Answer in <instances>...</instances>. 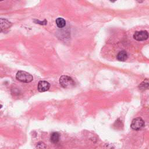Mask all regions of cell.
Listing matches in <instances>:
<instances>
[{
	"mask_svg": "<svg viewBox=\"0 0 149 149\" xmlns=\"http://www.w3.org/2000/svg\"><path fill=\"white\" fill-rule=\"evenodd\" d=\"M59 83L61 86L65 88H70L74 87L75 85V82L73 79L66 75H63L60 77Z\"/></svg>",
	"mask_w": 149,
	"mask_h": 149,
	"instance_id": "6da1fadb",
	"label": "cell"
},
{
	"mask_svg": "<svg viewBox=\"0 0 149 149\" xmlns=\"http://www.w3.org/2000/svg\"><path fill=\"white\" fill-rule=\"evenodd\" d=\"M16 79L21 82L30 83L33 80V77L30 73L25 71L20 70L17 72L16 74Z\"/></svg>",
	"mask_w": 149,
	"mask_h": 149,
	"instance_id": "7a4b0ae2",
	"label": "cell"
},
{
	"mask_svg": "<svg viewBox=\"0 0 149 149\" xmlns=\"http://www.w3.org/2000/svg\"><path fill=\"white\" fill-rule=\"evenodd\" d=\"M144 121L141 118H136L132 121L130 127L132 129L139 130L144 126Z\"/></svg>",
	"mask_w": 149,
	"mask_h": 149,
	"instance_id": "3957f363",
	"label": "cell"
},
{
	"mask_svg": "<svg viewBox=\"0 0 149 149\" xmlns=\"http://www.w3.org/2000/svg\"><path fill=\"white\" fill-rule=\"evenodd\" d=\"M148 33L146 30L136 31L133 34V38L137 41H144L148 38Z\"/></svg>",
	"mask_w": 149,
	"mask_h": 149,
	"instance_id": "277c9868",
	"label": "cell"
},
{
	"mask_svg": "<svg viewBox=\"0 0 149 149\" xmlns=\"http://www.w3.org/2000/svg\"><path fill=\"white\" fill-rule=\"evenodd\" d=\"M50 87V84L45 80H41L38 83V90L40 92H44L49 90Z\"/></svg>",
	"mask_w": 149,
	"mask_h": 149,
	"instance_id": "5b68a950",
	"label": "cell"
},
{
	"mask_svg": "<svg viewBox=\"0 0 149 149\" xmlns=\"http://www.w3.org/2000/svg\"><path fill=\"white\" fill-rule=\"evenodd\" d=\"M11 26V23L9 22L6 19H4L3 18L1 19V30L2 31L3 29L5 30L10 27Z\"/></svg>",
	"mask_w": 149,
	"mask_h": 149,
	"instance_id": "8992f818",
	"label": "cell"
},
{
	"mask_svg": "<svg viewBox=\"0 0 149 149\" xmlns=\"http://www.w3.org/2000/svg\"><path fill=\"white\" fill-rule=\"evenodd\" d=\"M139 88L140 90L144 91L149 89V79H146L144 80L139 86Z\"/></svg>",
	"mask_w": 149,
	"mask_h": 149,
	"instance_id": "52a82bcc",
	"label": "cell"
},
{
	"mask_svg": "<svg viewBox=\"0 0 149 149\" xmlns=\"http://www.w3.org/2000/svg\"><path fill=\"white\" fill-rule=\"evenodd\" d=\"M116 58L119 61H125L127 58V54L125 51H121L118 54Z\"/></svg>",
	"mask_w": 149,
	"mask_h": 149,
	"instance_id": "ba28073f",
	"label": "cell"
},
{
	"mask_svg": "<svg viewBox=\"0 0 149 149\" xmlns=\"http://www.w3.org/2000/svg\"><path fill=\"white\" fill-rule=\"evenodd\" d=\"M55 23L56 26L59 28H62L66 25V21L62 17H58L55 20Z\"/></svg>",
	"mask_w": 149,
	"mask_h": 149,
	"instance_id": "9c48e42d",
	"label": "cell"
},
{
	"mask_svg": "<svg viewBox=\"0 0 149 149\" xmlns=\"http://www.w3.org/2000/svg\"><path fill=\"white\" fill-rule=\"evenodd\" d=\"M51 141L53 143H57L59 140V134L58 132H54L52 133L50 137Z\"/></svg>",
	"mask_w": 149,
	"mask_h": 149,
	"instance_id": "30bf717a",
	"label": "cell"
}]
</instances>
